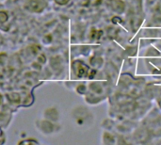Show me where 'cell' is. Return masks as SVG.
<instances>
[{
  "label": "cell",
  "mask_w": 161,
  "mask_h": 145,
  "mask_svg": "<svg viewBox=\"0 0 161 145\" xmlns=\"http://www.w3.org/2000/svg\"><path fill=\"white\" fill-rule=\"evenodd\" d=\"M43 118L54 123H58L60 120V111L57 107H49L43 110Z\"/></svg>",
  "instance_id": "obj_2"
},
{
  "label": "cell",
  "mask_w": 161,
  "mask_h": 145,
  "mask_svg": "<svg viewBox=\"0 0 161 145\" xmlns=\"http://www.w3.org/2000/svg\"><path fill=\"white\" fill-rule=\"evenodd\" d=\"M35 127L40 133H42V135H45V136L57 134L61 129L59 123H54V122H51L44 118L37 120L35 122Z\"/></svg>",
  "instance_id": "obj_1"
}]
</instances>
